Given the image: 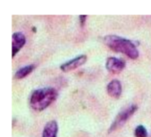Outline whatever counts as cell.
Here are the masks:
<instances>
[{
  "label": "cell",
  "instance_id": "cell-11",
  "mask_svg": "<svg viewBox=\"0 0 151 137\" xmlns=\"http://www.w3.org/2000/svg\"><path fill=\"white\" fill-rule=\"evenodd\" d=\"M86 18H87L86 15H80V22H81V26L84 25V23H85V21H86Z\"/></svg>",
  "mask_w": 151,
  "mask_h": 137
},
{
  "label": "cell",
  "instance_id": "cell-8",
  "mask_svg": "<svg viewBox=\"0 0 151 137\" xmlns=\"http://www.w3.org/2000/svg\"><path fill=\"white\" fill-rule=\"evenodd\" d=\"M58 130V126L57 121L55 120L49 121L43 128L42 137H57Z\"/></svg>",
  "mask_w": 151,
  "mask_h": 137
},
{
  "label": "cell",
  "instance_id": "cell-4",
  "mask_svg": "<svg viewBox=\"0 0 151 137\" xmlns=\"http://www.w3.org/2000/svg\"><path fill=\"white\" fill-rule=\"evenodd\" d=\"M105 66H106V69L110 73L119 74L125 68L126 62L123 59H120V58H118L115 57H111L106 60Z\"/></svg>",
  "mask_w": 151,
  "mask_h": 137
},
{
  "label": "cell",
  "instance_id": "cell-9",
  "mask_svg": "<svg viewBox=\"0 0 151 137\" xmlns=\"http://www.w3.org/2000/svg\"><path fill=\"white\" fill-rule=\"evenodd\" d=\"M34 68H35V66H33V65L26 66H23V67L19 68L15 73V74H14L15 79H23V78H25L29 74L32 73V71L34 70Z\"/></svg>",
  "mask_w": 151,
  "mask_h": 137
},
{
  "label": "cell",
  "instance_id": "cell-10",
  "mask_svg": "<svg viewBox=\"0 0 151 137\" xmlns=\"http://www.w3.org/2000/svg\"><path fill=\"white\" fill-rule=\"evenodd\" d=\"M134 135L136 137H148V132H147V129L143 126L140 125L136 127L134 130Z\"/></svg>",
  "mask_w": 151,
  "mask_h": 137
},
{
  "label": "cell",
  "instance_id": "cell-6",
  "mask_svg": "<svg viewBox=\"0 0 151 137\" xmlns=\"http://www.w3.org/2000/svg\"><path fill=\"white\" fill-rule=\"evenodd\" d=\"M25 43H26V37L22 33L17 32L12 35V57H14L19 52V50L25 45Z\"/></svg>",
  "mask_w": 151,
  "mask_h": 137
},
{
  "label": "cell",
  "instance_id": "cell-5",
  "mask_svg": "<svg viewBox=\"0 0 151 137\" xmlns=\"http://www.w3.org/2000/svg\"><path fill=\"white\" fill-rule=\"evenodd\" d=\"M87 61V56L86 55H81L79 57H76L63 65L60 66V69L64 72H69L72 70H74L81 66H82L85 62Z\"/></svg>",
  "mask_w": 151,
  "mask_h": 137
},
{
  "label": "cell",
  "instance_id": "cell-1",
  "mask_svg": "<svg viewBox=\"0 0 151 137\" xmlns=\"http://www.w3.org/2000/svg\"><path fill=\"white\" fill-rule=\"evenodd\" d=\"M104 43L112 50L124 53L132 59H136L139 57V51L134 42L118 35H106L104 38Z\"/></svg>",
  "mask_w": 151,
  "mask_h": 137
},
{
  "label": "cell",
  "instance_id": "cell-7",
  "mask_svg": "<svg viewBox=\"0 0 151 137\" xmlns=\"http://www.w3.org/2000/svg\"><path fill=\"white\" fill-rule=\"evenodd\" d=\"M107 93L110 97L118 98L122 93V85L119 80H112L107 85Z\"/></svg>",
  "mask_w": 151,
  "mask_h": 137
},
{
  "label": "cell",
  "instance_id": "cell-3",
  "mask_svg": "<svg viewBox=\"0 0 151 137\" xmlns=\"http://www.w3.org/2000/svg\"><path fill=\"white\" fill-rule=\"evenodd\" d=\"M137 111V105H130L129 107H127V109L123 110L118 116L117 118L115 119L114 122L112 123L111 128H110V131L109 132H112L113 130L122 127L126 122L127 120H128L131 116Z\"/></svg>",
  "mask_w": 151,
  "mask_h": 137
},
{
  "label": "cell",
  "instance_id": "cell-2",
  "mask_svg": "<svg viewBox=\"0 0 151 137\" xmlns=\"http://www.w3.org/2000/svg\"><path fill=\"white\" fill-rule=\"evenodd\" d=\"M58 97L54 88H43L35 90L29 99V105L35 111L41 112L50 106Z\"/></svg>",
  "mask_w": 151,
  "mask_h": 137
}]
</instances>
